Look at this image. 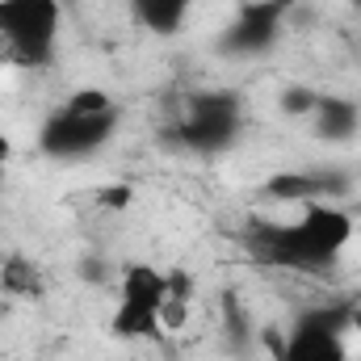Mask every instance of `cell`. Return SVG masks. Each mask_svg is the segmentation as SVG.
Instances as JSON below:
<instances>
[{
	"label": "cell",
	"instance_id": "8992f818",
	"mask_svg": "<svg viewBox=\"0 0 361 361\" xmlns=\"http://www.w3.org/2000/svg\"><path fill=\"white\" fill-rule=\"evenodd\" d=\"M349 307H311L294 315L290 332L281 336L277 361H349Z\"/></svg>",
	"mask_w": 361,
	"mask_h": 361
},
{
	"label": "cell",
	"instance_id": "30bf717a",
	"mask_svg": "<svg viewBox=\"0 0 361 361\" xmlns=\"http://www.w3.org/2000/svg\"><path fill=\"white\" fill-rule=\"evenodd\" d=\"M126 8L152 38H177L193 13V0H126Z\"/></svg>",
	"mask_w": 361,
	"mask_h": 361
},
{
	"label": "cell",
	"instance_id": "6da1fadb",
	"mask_svg": "<svg viewBox=\"0 0 361 361\" xmlns=\"http://www.w3.org/2000/svg\"><path fill=\"white\" fill-rule=\"evenodd\" d=\"M353 235H357V223L349 210H341L336 202H307L298 210V219L248 223L244 244H248L252 261H261L269 269L319 277V273L336 269V261L345 257Z\"/></svg>",
	"mask_w": 361,
	"mask_h": 361
},
{
	"label": "cell",
	"instance_id": "3957f363",
	"mask_svg": "<svg viewBox=\"0 0 361 361\" xmlns=\"http://www.w3.org/2000/svg\"><path fill=\"white\" fill-rule=\"evenodd\" d=\"M122 126V109L105 89H76L38 126V152L47 160H89Z\"/></svg>",
	"mask_w": 361,
	"mask_h": 361
},
{
	"label": "cell",
	"instance_id": "5b68a950",
	"mask_svg": "<svg viewBox=\"0 0 361 361\" xmlns=\"http://www.w3.org/2000/svg\"><path fill=\"white\" fill-rule=\"evenodd\" d=\"M118 302H114V319L109 332L118 341H160L164 336V302H169V273L156 265H126L114 281Z\"/></svg>",
	"mask_w": 361,
	"mask_h": 361
},
{
	"label": "cell",
	"instance_id": "5bb4252c",
	"mask_svg": "<svg viewBox=\"0 0 361 361\" xmlns=\"http://www.w3.org/2000/svg\"><path fill=\"white\" fill-rule=\"evenodd\" d=\"M80 281H85V286H114L118 273L109 269L105 261H97V257H85V261H80Z\"/></svg>",
	"mask_w": 361,
	"mask_h": 361
},
{
	"label": "cell",
	"instance_id": "8fae6325",
	"mask_svg": "<svg viewBox=\"0 0 361 361\" xmlns=\"http://www.w3.org/2000/svg\"><path fill=\"white\" fill-rule=\"evenodd\" d=\"M0 290L13 294V298H38V294L47 290V277L38 269V261H30V257H8V261L0 265Z\"/></svg>",
	"mask_w": 361,
	"mask_h": 361
},
{
	"label": "cell",
	"instance_id": "ba28073f",
	"mask_svg": "<svg viewBox=\"0 0 361 361\" xmlns=\"http://www.w3.org/2000/svg\"><path fill=\"white\" fill-rule=\"evenodd\" d=\"M345 189H349V177L336 173V169L277 173V177L265 180V197H273V202H294V206H307V202H336Z\"/></svg>",
	"mask_w": 361,
	"mask_h": 361
},
{
	"label": "cell",
	"instance_id": "9c48e42d",
	"mask_svg": "<svg viewBox=\"0 0 361 361\" xmlns=\"http://www.w3.org/2000/svg\"><path fill=\"white\" fill-rule=\"evenodd\" d=\"M311 130L324 143H353L361 135V105L349 101V97L319 92V101L311 109Z\"/></svg>",
	"mask_w": 361,
	"mask_h": 361
},
{
	"label": "cell",
	"instance_id": "7a4b0ae2",
	"mask_svg": "<svg viewBox=\"0 0 361 361\" xmlns=\"http://www.w3.org/2000/svg\"><path fill=\"white\" fill-rule=\"evenodd\" d=\"M248 126V105L240 89H189L177 97L160 126V143L189 156H219L227 152Z\"/></svg>",
	"mask_w": 361,
	"mask_h": 361
},
{
	"label": "cell",
	"instance_id": "52a82bcc",
	"mask_svg": "<svg viewBox=\"0 0 361 361\" xmlns=\"http://www.w3.org/2000/svg\"><path fill=\"white\" fill-rule=\"evenodd\" d=\"M298 0H248L231 13V21L223 25L214 51L227 59H261L269 55L290 21V8Z\"/></svg>",
	"mask_w": 361,
	"mask_h": 361
},
{
	"label": "cell",
	"instance_id": "7c38bea8",
	"mask_svg": "<svg viewBox=\"0 0 361 361\" xmlns=\"http://www.w3.org/2000/svg\"><path fill=\"white\" fill-rule=\"evenodd\" d=\"M223 332H227V341H231L235 353L252 345V319H248V311H244V302L235 294L223 298Z\"/></svg>",
	"mask_w": 361,
	"mask_h": 361
},
{
	"label": "cell",
	"instance_id": "4fadbf2b",
	"mask_svg": "<svg viewBox=\"0 0 361 361\" xmlns=\"http://www.w3.org/2000/svg\"><path fill=\"white\" fill-rule=\"evenodd\" d=\"M315 101H319V89H311V85H290V89H281V114H290V118H311Z\"/></svg>",
	"mask_w": 361,
	"mask_h": 361
},
{
	"label": "cell",
	"instance_id": "277c9868",
	"mask_svg": "<svg viewBox=\"0 0 361 361\" xmlns=\"http://www.w3.org/2000/svg\"><path fill=\"white\" fill-rule=\"evenodd\" d=\"M59 0H0V51L17 68H47L59 51Z\"/></svg>",
	"mask_w": 361,
	"mask_h": 361
}]
</instances>
